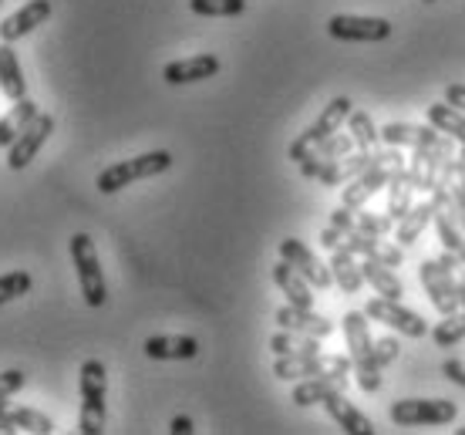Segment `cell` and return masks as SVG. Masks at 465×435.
<instances>
[{"label":"cell","mask_w":465,"mask_h":435,"mask_svg":"<svg viewBox=\"0 0 465 435\" xmlns=\"http://www.w3.org/2000/svg\"><path fill=\"white\" fill-rule=\"evenodd\" d=\"M405 163H408V159L398 153V145L378 149L374 163L368 165L358 179H351L348 186H344V193H341V203H344L348 210H361L364 203L371 200V196H378V193L391 183V176H395V173H401V169H405Z\"/></svg>","instance_id":"6da1fadb"},{"label":"cell","mask_w":465,"mask_h":435,"mask_svg":"<svg viewBox=\"0 0 465 435\" xmlns=\"http://www.w3.org/2000/svg\"><path fill=\"white\" fill-rule=\"evenodd\" d=\"M344 338H348L351 365L358 371V385L364 391H378L381 389V365L374 361V341L364 311H348L344 314Z\"/></svg>","instance_id":"7a4b0ae2"},{"label":"cell","mask_w":465,"mask_h":435,"mask_svg":"<svg viewBox=\"0 0 465 435\" xmlns=\"http://www.w3.org/2000/svg\"><path fill=\"white\" fill-rule=\"evenodd\" d=\"M78 385H82V419H78V432L98 435L105 432V391H108V371L98 358H88L78 371Z\"/></svg>","instance_id":"3957f363"},{"label":"cell","mask_w":465,"mask_h":435,"mask_svg":"<svg viewBox=\"0 0 465 435\" xmlns=\"http://www.w3.org/2000/svg\"><path fill=\"white\" fill-rule=\"evenodd\" d=\"M169 165H173V153H165V149L142 153V155H135V159H122V163L102 169V173H98V179H94V186H98V193L112 196V193L132 186V183H139V179L159 176V173H165Z\"/></svg>","instance_id":"277c9868"},{"label":"cell","mask_w":465,"mask_h":435,"mask_svg":"<svg viewBox=\"0 0 465 435\" xmlns=\"http://www.w3.org/2000/svg\"><path fill=\"white\" fill-rule=\"evenodd\" d=\"M455 267H462V260H459V253H452V250H445L442 257L425 260V263L419 267L421 287H425V294H429V301L435 304L439 314H452V311H459V297H455Z\"/></svg>","instance_id":"5b68a950"},{"label":"cell","mask_w":465,"mask_h":435,"mask_svg":"<svg viewBox=\"0 0 465 435\" xmlns=\"http://www.w3.org/2000/svg\"><path fill=\"white\" fill-rule=\"evenodd\" d=\"M71 260H74V271H78V287L88 307H105L108 287H105V271L98 263V250L94 240L88 233L71 236Z\"/></svg>","instance_id":"8992f818"},{"label":"cell","mask_w":465,"mask_h":435,"mask_svg":"<svg viewBox=\"0 0 465 435\" xmlns=\"http://www.w3.org/2000/svg\"><path fill=\"white\" fill-rule=\"evenodd\" d=\"M381 145H398V149H429L439 155H452V139L439 132L435 125H411V122H388L381 125Z\"/></svg>","instance_id":"52a82bcc"},{"label":"cell","mask_w":465,"mask_h":435,"mask_svg":"<svg viewBox=\"0 0 465 435\" xmlns=\"http://www.w3.org/2000/svg\"><path fill=\"white\" fill-rule=\"evenodd\" d=\"M348 354H297V358H277L273 361V375L283 381H301V378L317 375H351Z\"/></svg>","instance_id":"ba28073f"},{"label":"cell","mask_w":465,"mask_h":435,"mask_svg":"<svg viewBox=\"0 0 465 435\" xmlns=\"http://www.w3.org/2000/svg\"><path fill=\"white\" fill-rule=\"evenodd\" d=\"M351 108H354V102H351L348 94H341V98H334L331 105L317 115V122L311 125L307 132H301L297 139L291 142V149H287V155H291L293 163H301L303 155L314 149L317 142H324V139H331L334 132H341V125L348 122V115H351Z\"/></svg>","instance_id":"9c48e42d"},{"label":"cell","mask_w":465,"mask_h":435,"mask_svg":"<svg viewBox=\"0 0 465 435\" xmlns=\"http://www.w3.org/2000/svg\"><path fill=\"white\" fill-rule=\"evenodd\" d=\"M455 401L449 399H401L391 405V422L395 425H449L455 422Z\"/></svg>","instance_id":"30bf717a"},{"label":"cell","mask_w":465,"mask_h":435,"mask_svg":"<svg viewBox=\"0 0 465 435\" xmlns=\"http://www.w3.org/2000/svg\"><path fill=\"white\" fill-rule=\"evenodd\" d=\"M364 314L371 321H378V324H384V328L401 331L408 338H425V334H429L425 318L415 314V311H408L401 301H391V297H374V301H368V304H364Z\"/></svg>","instance_id":"8fae6325"},{"label":"cell","mask_w":465,"mask_h":435,"mask_svg":"<svg viewBox=\"0 0 465 435\" xmlns=\"http://www.w3.org/2000/svg\"><path fill=\"white\" fill-rule=\"evenodd\" d=\"M51 132H54V118L51 115H41L37 112L31 122H27V129L11 142V149H7V165H11L14 173H21L27 165L35 163V155L41 153V145L51 139Z\"/></svg>","instance_id":"7c38bea8"},{"label":"cell","mask_w":465,"mask_h":435,"mask_svg":"<svg viewBox=\"0 0 465 435\" xmlns=\"http://www.w3.org/2000/svg\"><path fill=\"white\" fill-rule=\"evenodd\" d=\"M280 260H287L293 271L301 273L311 287H317V291H327V287L334 283V277H331V267H327V263H321L314 250L303 247L301 240H293V236L280 240Z\"/></svg>","instance_id":"4fadbf2b"},{"label":"cell","mask_w":465,"mask_h":435,"mask_svg":"<svg viewBox=\"0 0 465 435\" xmlns=\"http://www.w3.org/2000/svg\"><path fill=\"white\" fill-rule=\"evenodd\" d=\"M327 35L334 41H384L391 37V24L384 17H358V14H338L327 21Z\"/></svg>","instance_id":"5bb4252c"},{"label":"cell","mask_w":465,"mask_h":435,"mask_svg":"<svg viewBox=\"0 0 465 435\" xmlns=\"http://www.w3.org/2000/svg\"><path fill=\"white\" fill-rule=\"evenodd\" d=\"M341 236H344V247L354 257L374 260V263H384V267H401L405 263V247L388 243L384 236H371L364 233V230H351V233H341Z\"/></svg>","instance_id":"9a60e30c"},{"label":"cell","mask_w":465,"mask_h":435,"mask_svg":"<svg viewBox=\"0 0 465 435\" xmlns=\"http://www.w3.org/2000/svg\"><path fill=\"white\" fill-rule=\"evenodd\" d=\"M348 153H354V139H351L348 132H334L331 139L317 142L314 149L303 155L297 165H301L303 179H317L327 163H334V159H341V155H348Z\"/></svg>","instance_id":"2e32d148"},{"label":"cell","mask_w":465,"mask_h":435,"mask_svg":"<svg viewBox=\"0 0 465 435\" xmlns=\"http://www.w3.org/2000/svg\"><path fill=\"white\" fill-rule=\"evenodd\" d=\"M277 324L283 331H297V334H311V338H331L334 334V321L321 318L314 314V307H297V304H287L277 311Z\"/></svg>","instance_id":"e0dca14e"},{"label":"cell","mask_w":465,"mask_h":435,"mask_svg":"<svg viewBox=\"0 0 465 435\" xmlns=\"http://www.w3.org/2000/svg\"><path fill=\"white\" fill-rule=\"evenodd\" d=\"M374 155H378V149H354V153L341 155L334 163H327L317 179H321L324 186H348L351 179H358L361 173L374 163Z\"/></svg>","instance_id":"ac0fdd59"},{"label":"cell","mask_w":465,"mask_h":435,"mask_svg":"<svg viewBox=\"0 0 465 435\" xmlns=\"http://www.w3.org/2000/svg\"><path fill=\"white\" fill-rule=\"evenodd\" d=\"M47 17H51V0H27L21 11L11 14L7 21L0 24V41L14 44V41H21L24 35H31L37 24H45Z\"/></svg>","instance_id":"d6986e66"},{"label":"cell","mask_w":465,"mask_h":435,"mask_svg":"<svg viewBox=\"0 0 465 435\" xmlns=\"http://www.w3.org/2000/svg\"><path fill=\"white\" fill-rule=\"evenodd\" d=\"M220 58L216 54H196V58H183L173 61L163 68L165 84H193V82H206L213 74H220Z\"/></svg>","instance_id":"ffe728a7"},{"label":"cell","mask_w":465,"mask_h":435,"mask_svg":"<svg viewBox=\"0 0 465 435\" xmlns=\"http://www.w3.org/2000/svg\"><path fill=\"white\" fill-rule=\"evenodd\" d=\"M142 351L149 354L152 361H189L199 354V341L189 334H155L142 344Z\"/></svg>","instance_id":"44dd1931"},{"label":"cell","mask_w":465,"mask_h":435,"mask_svg":"<svg viewBox=\"0 0 465 435\" xmlns=\"http://www.w3.org/2000/svg\"><path fill=\"white\" fill-rule=\"evenodd\" d=\"M348 391V375H317L301 378V385L293 389V405H324L331 395H344Z\"/></svg>","instance_id":"7402d4cb"},{"label":"cell","mask_w":465,"mask_h":435,"mask_svg":"<svg viewBox=\"0 0 465 435\" xmlns=\"http://www.w3.org/2000/svg\"><path fill=\"white\" fill-rule=\"evenodd\" d=\"M14 432H35V435H51L54 422L37 409H0V435Z\"/></svg>","instance_id":"603a6c76"},{"label":"cell","mask_w":465,"mask_h":435,"mask_svg":"<svg viewBox=\"0 0 465 435\" xmlns=\"http://www.w3.org/2000/svg\"><path fill=\"white\" fill-rule=\"evenodd\" d=\"M331 277L338 283L344 294H361V287H364V273H361V263L358 257L351 253L348 247H334L331 250Z\"/></svg>","instance_id":"cb8c5ba5"},{"label":"cell","mask_w":465,"mask_h":435,"mask_svg":"<svg viewBox=\"0 0 465 435\" xmlns=\"http://www.w3.org/2000/svg\"><path fill=\"white\" fill-rule=\"evenodd\" d=\"M324 412L334 419V422L344 429V432L351 435H374V425L371 419L364 412H358V405H351L344 395H331V399L324 401Z\"/></svg>","instance_id":"d4e9b609"},{"label":"cell","mask_w":465,"mask_h":435,"mask_svg":"<svg viewBox=\"0 0 465 435\" xmlns=\"http://www.w3.org/2000/svg\"><path fill=\"white\" fill-rule=\"evenodd\" d=\"M439 165H442V155L439 153L411 149V159L405 163V173L419 193H431V189H435V179H439Z\"/></svg>","instance_id":"484cf974"},{"label":"cell","mask_w":465,"mask_h":435,"mask_svg":"<svg viewBox=\"0 0 465 435\" xmlns=\"http://www.w3.org/2000/svg\"><path fill=\"white\" fill-rule=\"evenodd\" d=\"M0 92L7 94L11 102L27 98V82H24L21 61L14 54V47L7 41H0Z\"/></svg>","instance_id":"4316f807"},{"label":"cell","mask_w":465,"mask_h":435,"mask_svg":"<svg viewBox=\"0 0 465 435\" xmlns=\"http://www.w3.org/2000/svg\"><path fill=\"white\" fill-rule=\"evenodd\" d=\"M273 283H277L280 291L287 294V301L297 307H314V294H311V283L303 281L301 273L293 271L287 260H280L277 267H273Z\"/></svg>","instance_id":"83f0119b"},{"label":"cell","mask_w":465,"mask_h":435,"mask_svg":"<svg viewBox=\"0 0 465 435\" xmlns=\"http://www.w3.org/2000/svg\"><path fill=\"white\" fill-rule=\"evenodd\" d=\"M431 216H435V203H419V206H411V210L398 220L395 226V240L398 247H411L415 240H419L421 233H425V226L431 223Z\"/></svg>","instance_id":"f1b7e54d"},{"label":"cell","mask_w":465,"mask_h":435,"mask_svg":"<svg viewBox=\"0 0 465 435\" xmlns=\"http://www.w3.org/2000/svg\"><path fill=\"white\" fill-rule=\"evenodd\" d=\"M35 115H37V102H31V98L14 102L11 112L0 118V149H11V142L27 129V122H31Z\"/></svg>","instance_id":"f546056e"},{"label":"cell","mask_w":465,"mask_h":435,"mask_svg":"<svg viewBox=\"0 0 465 435\" xmlns=\"http://www.w3.org/2000/svg\"><path fill=\"white\" fill-rule=\"evenodd\" d=\"M361 273H364V283H371V287L381 297L401 301V294H405V287H401V281L395 277V271H391V267H384V263H374V260H361Z\"/></svg>","instance_id":"4dcf8cb0"},{"label":"cell","mask_w":465,"mask_h":435,"mask_svg":"<svg viewBox=\"0 0 465 435\" xmlns=\"http://www.w3.org/2000/svg\"><path fill=\"white\" fill-rule=\"evenodd\" d=\"M270 351L277 358H297V354H317L321 351V338L311 334H297V331H280L270 338Z\"/></svg>","instance_id":"1f68e13d"},{"label":"cell","mask_w":465,"mask_h":435,"mask_svg":"<svg viewBox=\"0 0 465 435\" xmlns=\"http://www.w3.org/2000/svg\"><path fill=\"white\" fill-rule=\"evenodd\" d=\"M429 125H435L439 132H445L452 142H459V145H465V112H459V108H452L449 102H435V105H429Z\"/></svg>","instance_id":"d6a6232c"},{"label":"cell","mask_w":465,"mask_h":435,"mask_svg":"<svg viewBox=\"0 0 465 435\" xmlns=\"http://www.w3.org/2000/svg\"><path fill=\"white\" fill-rule=\"evenodd\" d=\"M348 135L354 139V149H381V132L374 125V118L361 108H351Z\"/></svg>","instance_id":"836d02e7"},{"label":"cell","mask_w":465,"mask_h":435,"mask_svg":"<svg viewBox=\"0 0 465 435\" xmlns=\"http://www.w3.org/2000/svg\"><path fill=\"white\" fill-rule=\"evenodd\" d=\"M411 193H415V186H411V179H408V173L401 169V173H395L391 176V183H388V216L391 220H401L408 210H411Z\"/></svg>","instance_id":"e575fe53"},{"label":"cell","mask_w":465,"mask_h":435,"mask_svg":"<svg viewBox=\"0 0 465 435\" xmlns=\"http://www.w3.org/2000/svg\"><path fill=\"white\" fill-rule=\"evenodd\" d=\"M465 338V307L445 314V321H439V328L431 331V341L435 348H455Z\"/></svg>","instance_id":"d590c367"},{"label":"cell","mask_w":465,"mask_h":435,"mask_svg":"<svg viewBox=\"0 0 465 435\" xmlns=\"http://www.w3.org/2000/svg\"><path fill=\"white\" fill-rule=\"evenodd\" d=\"M189 11L199 17H236L246 11V0H189Z\"/></svg>","instance_id":"8d00e7d4"},{"label":"cell","mask_w":465,"mask_h":435,"mask_svg":"<svg viewBox=\"0 0 465 435\" xmlns=\"http://www.w3.org/2000/svg\"><path fill=\"white\" fill-rule=\"evenodd\" d=\"M31 287H35V281H31V273L27 271L4 273V277H0V304H11V301H17V297L31 294Z\"/></svg>","instance_id":"74e56055"},{"label":"cell","mask_w":465,"mask_h":435,"mask_svg":"<svg viewBox=\"0 0 465 435\" xmlns=\"http://www.w3.org/2000/svg\"><path fill=\"white\" fill-rule=\"evenodd\" d=\"M354 220H358V230H364V233H371V236H388L395 230V220H391L388 213H368L364 206L354 210Z\"/></svg>","instance_id":"f35d334b"},{"label":"cell","mask_w":465,"mask_h":435,"mask_svg":"<svg viewBox=\"0 0 465 435\" xmlns=\"http://www.w3.org/2000/svg\"><path fill=\"white\" fill-rule=\"evenodd\" d=\"M24 385H27V371H21V368H7V371H0V409H7V399L17 395Z\"/></svg>","instance_id":"ab89813d"},{"label":"cell","mask_w":465,"mask_h":435,"mask_svg":"<svg viewBox=\"0 0 465 435\" xmlns=\"http://www.w3.org/2000/svg\"><path fill=\"white\" fill-rule=\"evenodd\" d=\"M449 196H452L455 213H459V223H462V230H465V169H462V163H459V169H455V176L449 179Z\"/></svg>","instance_id":"60d3db41"},{"label":"cell","mask_w":465,"mask_h":435,"mask_svg":"<svg viewBox=\"0 0 465 435\" xmlns=\"http://www.w3.org/2000/svg\"><path fill=\"white\" fill-rule=\"evenodd\" d=\"M398 358V341L395 338H378V341H374V361H378V365H391V361H395Z\"/></svg>","instance_id":"b9f144b4"},{"label":"cell","mask_w":465,"mask_h":435,"mask_svg":"<svg viewBox=\"0 0 465 435\" xmlns=\"http://www.w3.org/2000/svg\"><path fill=\"white\" fill-rule=\"evenodd\" d=\"M331 226H334L338 233H351V230H358V220H354V210H348V206L341 203L338 210L331 213Z\"/></svg>","instance_id":"7bdbcfd3"},{"label":"cell","mask_w":465,"mask_h":435,"mask_svg":"<svg viewBox=\"0 0 465 435\" xmlns=\"http://www.w3.org/2000/svg\"><path fill=\"white\" fill-rule=\"evenodd\" d=\"M442 375L449 378V381H455V385H462V389H465V361H455V358H452V361H445Z\"/></svg>","instance_id":"ee69618b"},{"label":"cell","mask_w":465,"mask_h":435,"mask_svg":"<svg viewBox=\"0 0 465 435\" xmlns=\"http://www.w3.org/2000/svg\"><path fill=\"white\" fill-rule=\"evenodd\" d=\"M445 102L452 108H459V112H465V84H449L445 88Z\"/></svg>","instance_id":"f6af8a7d"},{"label":"cell","mask_w":465,"mask_h":435,"mask_svg":"<svg viewBox=\"0 0 465 435\" xmlns=\"http://www.w3.org/2000/svg\"><path fill=\"white\" fill-rule=\"evenodd\" d=\"M169 432H173V435H189V432H193V419H189V415H175L173 425H169Z\"/></svg>","instance_id":"bcb514c9"},{"label":"cell","mask_w":465,"mask_h":435,"mask_svg":"<svg viewBox=\"0 0 465 435\" xmlns=\"http://www.w3.org/2000/svg\"><path fill=\"white\" fill-rule=\"evenodd\" d=\"M455 297L459 307H465V267H455Z\"/></svg>","instance_id":"7dc6e473"},{"label":"cell","mask_w":465,"mask_h":435,"mask_svg":"<svg viewBox=\"0 0 465 435\" xmlns=\"http://www.w3.org/2000/svg\"><path fill=\"white\" fill-rule=\"evenodd\" d=\"M459 260H462V267H465V243H462V250H459Z\"/></svg>","instance_id":"c3c4849f"},{"label":"cell","mask_w":465,"mask_h":435,"mask_svg":"<svg viewBox=\"0 0 465 435\" xmlns=\"http://www.w3.org/2000/svg\"><path fill=\"white\" fill-rule=\"evenodd\" d=\"M459 163H462V169H465V145H462V153H459Z\"/></svg>","instance_id":"681fc988"},{"label":"cell","mask_w":465,"mask_h":435,"mask_svg":"<svg viewBox=\"0 0 465 435\" xmlns=\"http://www.w3.org/2000/svg\"><path fill=\"white\" fill-rule=\"evenodd\" d=\"M425 4H435V0H425Z\"/></svg>","instance_id":"f907efd6"},{"label":"cell","mask_w":465,"mask_h":435,"mask_svg":"<svg viewBox=\"0 0 465 435\" xmlns=\"http://www.w3.org/2000/svg\"><path fill=\"white\" fill-rule=\"evenodd\" d=\"M459 432H462V435H465V429H459Z\"/></svg>","instance_id":"816d5d0a"},{"label":"cell","mask_w":465,"mask_h":435,"mask_svg":"<svg viewBox=\"0 0 465 435\" xmlns=\"http://www.w3.org/2000/svg\"><path fill=\"white\" fill-rule=\"evenodd\" d=\"M0 4H4V0H0Z\"/></svg>","instance_id":"f5cc1de1"}]
</instances>
